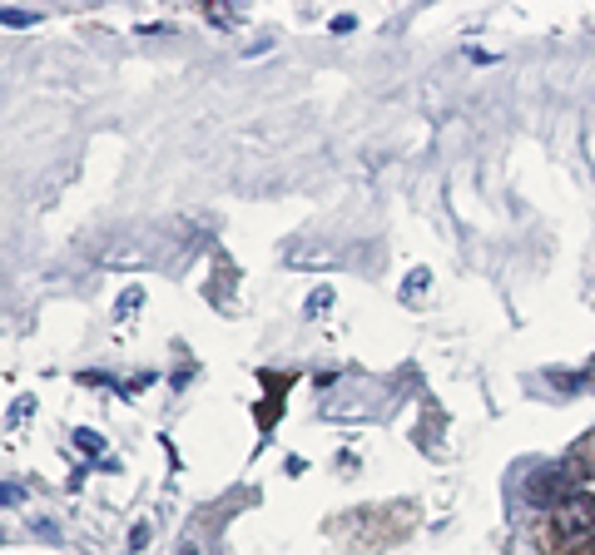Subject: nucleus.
<instances>
[{
    "label": "nucleus",
    "instance_id": "obj_1",
    "mask_svg": "<svg viewBox=\"0 0 595 555\" xmlns=\"http://www.w3.org/2000/svg\"><path fill=\"white\" fill-rule=\"evenodd\" d=\"M541 541L556 555H591L595 551V496L576 491L566 506H556L541 530Z\"/></svg>",
    "mask_w": 595,
    "mask_h": 555
},
{
    "label": "nucleus",
    "instance_id": "obj_2",
    "mask_svg": "<svg viewBox=\"0 0 595 555\" xmlns=\"http://www.w3.org/2000/svg\"><path fill=\"white\" fill-rule=\"evenodd\" d=\"M526 496H531L541 511H556V506H566L570 496H576V476L561 471V467H545V471H536V476L526 481Z\"/></svg>",
    "mask_w": 595,
    "mask_h": 555
},
{
    "label": "nucleus",
    "instance_id": "obj_3",
    "mask_svg": "<svg viewBox=\"0 0 595 555\" xmlns=\"http://www.w3.org/2000/svg\"><path fill=\"white\" fill-rule=\"evenodd\" d=\"M570 471H591L595 476V431L581 442V452H570Z\"/></svg>",
    "mask_w": 595,
    "mask_h": 555
},
{
    "label": "nucleus",
    "instance_id": "obj_4",
    "mask_svg": "<svg viewBox=\"0 0 595 555\" xmlns=\"http://www.w3.org/2000/svg\"><path fill=\"white\" fill-rule=\"evenodd\" d=\"M35 20H40L35 11H11V5L0 11V26H11V30H26V26H35Z\"/></svg>",
    "mask_w": 595,
    "mask_h": 555
},
{
    "label": "nucleus",
    "instance_id": "obj_5",
    "mask_svg": "<svg viewBox=\"0 0 595 555\" xmlns=\"http://www.w3.org/2000/svg\"><path fill=\"white\" fill-rule=\"evenodd\" d=\"M75 446L95 456V452H104V437H100V431H89V427H80V431H75Z\"/></svg>",
    "mask_w": 595,
    "mask_h": 555
},
{
    "label": "nucleus",
    "instance_id": "obj_6",
    "mask_svg": "<svg viewBox=\"0 0 595 555\" xmlns=\"http://www.w3.org/2000/svg\"><path fill=\"white\" fill-rule=\"evenodd\" d=\"M332 308V288H317L313 298H308V317H317V313H328Z\"/></svg>",
    "mask_w": 595,
    "mask_h": 555
},
{
    "label": "nucleus",
    "instance_id": "obj_7",
    "mask_svg": "<svg viewBox=\"0 0 595 555\" xmlns=\"http://www.w3.org/2000/svg\"><path fill=\"white\" fill-rule=\"evenodd\" d=\"M20 501H26V491L15 481H0V506H20Z\"/></svg>",
    "mask_w": 595,
    "mask_h": 555
},
{
    "label": "nucleus",
    "instance_id": "obj_8",
    "mask_svg": "<svg viewBox=\"0 0 595 555\" xmlns=\"http://www.w3.org/2000/svg\"><path fill=\"white\" fill-rule=\"evenodd\" d=\"M134 308H144V293H140V288H129L125 298H119V317H129Z\"/></svg>",
    "mask_w": 595,
    "mask_h": 555
},
{
    "label": "nucleus",
    "instance_id": "obj_9",
    "mask_svg": "<svg viewBox=\"0 0 595 555\" xmlns=\"http://www.w3.org/2000/svg\"><path fill=\"white\" fill-rule=\"evenodd\" d=\"M203 15H209L214 26H233V20H239V15H233V11H218V5H209V11H203Z\"/></svg>",
    "mask_w": 595,
    "mask_h": 555
},
{
    "label": "nucleus",
    "instance_id": "obj_10",
    "mask_svg": "<svg viewBox=\"0 0 595 555\" xmlns=\"http://www.w3.org/2000/svg\"><path fill=\"white\" fill-rule=\"evenodd\" d=\"M179 555H199V551H194V545H184V551H179Z\"/></svg>",
    "mask_w": 595,
    "mask_h": 555
}]
</instances>
